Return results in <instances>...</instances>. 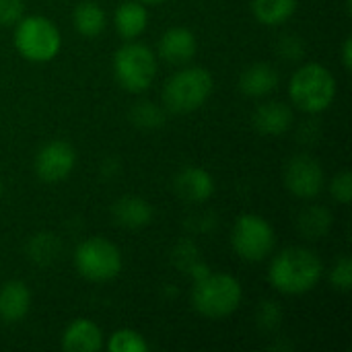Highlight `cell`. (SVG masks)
I'll use <instances>...</instances> for the list:
<instances>
[{
    "instance_id": "11",
    "label": "cell",
    "mask_w": 352,
    "mask_h": 352,
    "mask_svg": "<svg viewBox=\"0 0 352 352\" xmlns=\"http://www.w3.org/2000/svg\"><path fill=\"white\" fill-rule=\"evenodd\" d=\"M173 190L177 192L182 200L200 204V202H206L214 194V179L204 167L190 165V167H184L175 175Z\"/></svg>"
},
{
    "instance_id": "24",
    "label": "cell",
    "mask_w": 352,
    "mask_h": 352,
    "mask_svg": "<svg viewBox=\"0 0 352 352\" xmlns=\"http://www.w3.org/2000/svg\"><path fill=\"white\" fill-rule=\"evenodd\" d=\"M130 120L134 126L142 128V130H155L161 128L165 122V113L159 105H155L153 101H142L136 103L130 111Z\"/></svg>"
},
{
    "instance_id": "20",
    "label": "cell",
    "mask_w": 352,
    "mask_h": 352,
    "mask_svg": "<svg viewBox=\"0 0 352 352\" xmlns=\"http://www.w3.org/2000/svg\"><path fill=\"white\" fill-rule=\"evenodd\" d=\"M297 4L299 0H252V10L262 25L278 27L295 14Z\"/></svg>"
},
{
    "instance_id": "2",
    "label": "cell",
    "mask_w": 352,
    "mask_h": 352,
    "mask_svg": "<svg viewBox=\"0 0 352 352\" xmlns=\"http://www.w3.org/2000/svg\"><path fill=\"white\" fill-rule=\"evenodd\" d=\"M243 299L241 283L227 272L204 274L196 278L192 291L194 309L206 320H225L237 311Z\"/></svg>"
},
{
    "instance_id": "26",
    "label": "cell",
    "mask_w": 352,
    "mask_h": 352,
    "mask_svg": "<svg viewBox=\"0 0 352 352\" xmlns=\"http://www.w3.org/2000/svg\"><path fill=\"white\" fill-rule=\"evenodd\" d=\"M330 196L338 204H351L352 200V177L349 169H342L336 173L330 182Z\"/></svg>"
},
{
    "instance_id": "21",
    "label": "cell",
    "mask_w": 352,
    "mask_h": 352,
    "mask_svg": "<svg viewBox=\"0 0 352 352\" xmlns=\"http://www.w3.org/2000/svg\"><path fill=\"white\" fill-rule=\"evenodd\" d=\"M72 21H74V27L76 31L82 35V37H97L103 33L105 29V10L97 4V2H91V0H85V2H78L74 12H72Z\"/></svg>"
},
{
    "instance_id": "28",
    "label": "cell",
    "mask_w": 352,
    "mask_h": 352,
    "mask_svg": "<svg viewBox=\"0 0 352 352\" xmlns=\"http://www.w3.org/2000/svg\"><path fill=\"white\" fill-rule=\"evenodd\" d=\"M280 318H283L280 307L274 301H264V305L258 311V324L264 330H274L280 324Z\"/></svg>"
},
{
    "instance_id": "1",
    "label": "cell",
    "mask_w": 352,
    "mask_h": 352,
    "mask_svg": "<svg viewBox=\"0 0 352 352\" xmlns=\"http://www.w3.org/2000/svg\"><path fill=\"white\" fill-rule=\"evenodd\" d=\"M324 276V264L314 250L307 248H287L274 256L268 283L283 295H305L314 291Z\"/></svg>"
},
{
    "instance_id": "25",
    "label": "cell",
    "mask_w": 352,
    "mask_h": 352,
    "mask_svg": "<svg viewBox=\"0 0 352 352\" xmlns=\"http://www.w3.org/2000/svg\"><path fill=\"white\" fill-rule=\"evenodd\" d=\"M330 285L340 291L349 293L352 289V260L349 256H342L330 270Z\"/></svg>"
},
{
    "instance_id": "19",
    "label": "cell",
    "mask_w": 352,
    "mask_h": 352,
    "mask_svg": "<svg viewBox=\"0 0 352 352\" xmlns=\"http://www.w3.org/2000/svg\"><path fill=\"white\" fill-rule=\"evenodd\" d=\"M297 229L309 241L322 239L332 229V212L320 204L307 206V208H303V212L297 219Z\"/></svg>"
},
{
    "instance_id": "16",
    "label": "cell",
    "mask_w": 352,
    "mask_h": 352,
    "mask_svg": "<svg viewBox=\"0 0 352 352\" xmlns=\"http://www.w3.org/2000/svg\"><path fill=\"white\" fill-rule=\"evenodd\" d=\"M280 82V76L272 64L256 62L248 66L239 76V91L245 97H266L272 91H276Z\"/></svg>"
},
{
    "instance_id": "17",
    "label": "cell",
    "mask_w": 352,
    "mask_h": 352,
    "mask_svg": "<svg viewBox=\"0 0 352 352\" xmlns=\"http://www.w3.org/2000/svg\"><path fill=\"white\" fill-rule=\"evenodd\" d=\"M153 214H155L153 206L148 204V200L140 196L118 198L111 206V217L116 225L124 229H142L153 221Z\"/></svg>"
},
{
    "instance_id": "6",
    "label": "cell",
    "mask_w": 352,
    "mask_h": 352,
    "mask_svg": "<svg viewBox=\"0 0 352 352\" xmlns=\"http://www.w3.org/2000/svg\"><path fill=\"white\" fill-rule=\"evenodd\" d=\"M113 76L128 93L146 91L157 76V56L138 41H126L113 56Z\"/></svg>"
},
{
    "instance_id": "22",
    "label": "cell",
    "mask_w": 352,
    "mask_h": 352,
    "mask_svg": "<svg viewBox=\"0 0 352 352\" xmlns=\"http://www.w3.org/2000/svg\"><path fill=\"white\" fill-rule=\"evenodd\" d=\"M60 239L54 233H37L31 237L29 245H27V254L29 258L39 264V266H47L52 264L58 256H60Z\"/></svg>"
},
{
    "instance_id": "14",
    "label": "cell",
    "mask_w": 352,
    "mask_h": 352,
    "mask_svg": "<svg viewBox=\"0 0 352 352\" xmlns=\"http://www.w3.org/2000/svg\"><path fill=\"white\" fill-rule=\"evenodd\" d=\"M31 309V291L23 280H8L0 287V320L19 324Z\"/></svg>"
},
{
    "instance_id": "10",
    "label": "cell",
    "mask_w": 352,
    "mask_h": 352,
    "mask_svg": "<svg viewBox=\"0 0 352 352\" xmlns=\"http://www.w3.org/2000/svg\"><path fill=\"white\" fill-rule=\"evenodd\" d=\"M74 165H76V151L72 148V144L64 140L45 142L37 151L33 161V169L37 177L45 184H58L66 179L72 173Z\"/></svg>"
},
{
    "instance_id": "30",
    "label": "cell",
    "mask_w": 352,
    "mask_h": 352,
    "mask_svg": "<svg viewBox=\"0 0 352 352\" xmlns=\"http://www.w3.org/2000/svg\"><path fill=\"white\" fill-rule=\"evenodd\" d=\"M342 66L344 70H351L352 68V39L346 37L344 43H342Z\"/></svg>"
},
{
    "instance_id": "8",
    "label": "cell",
    "mask_w": 352,
    "mask_h": 352,
    "mask_svg": "<svg viewBox=\"0 0 352 352\" xmlns=\"http://www.w3.org/2000/svg\"><path fill=\"white\" fill-rule=\"evenodd\" d=\"M276 245L274 227L260 214L245 212L241 214L231 231V248L245 262L266 260Z\"/></svg>"
},
{
    "instance_id": "32",
    "label": "cell",
    "mask_w": 352,
    "mask_h": 352,
    "mask_svg": "<svg viewBox=\"0 0 352 352\" xmlns=\"http://www.w3.org/2000/svg\"><path fill=\"white\" fill-rule=\"evenodd\" d=\"M0 196H2V182H0Z\"/></svg>"
},
{
    "instance_id": "27",
    "label": "cell",
    "mask_w": 352,
    "mask_h": 352,
    "mask_svg": "<svg viewBox=\"0 0 352 352\" xmlns=\"http://www.w3.org/2000/svg\"><path fill=\"white\" fill-rule=\"evenodd\" d=\"M25 16L23 0H0V27H14Z\"/></svg>"
},
{
    "instance_id": "4",
    "label": "cell",
    "mask_w": 352,
    "mask_h": 352,
    "mask_svg": "<svg viewBox=\"0 0 352 352\" xmlns=\"http://www.w3.org/2000/svg\"><path fill=\"white\" fill-rule=\"evenodd\" d=\"M212 74L202 66H186L171 74L163 87V103L173 113H192L212 95Z\"/></svg>"
},
{
    "instance_id": "15",
    "label": "cell",
    "mask_w": 352,
    "mask_h": 352,
    "mask_svg": "<svg viewBox=\"0 0 352 352\" xmlns=\"http://www.w3.org/2000/svg\"><path fill=\"white\" fill-rule=\"evenodd\" d=\"M252 124L264 136H283L293 126V109L283 101L262 103L254 111Z\"/></svg>"
},
{
    "instance_id": "23",
    "label": "cell",
    "mask_w": 352,
    "mask_h": 352,
    "mask_svg": "<svg viewBox=\"0 0 352 352\" xmlns=\"http://www.w3.org/2000/svg\"><path fill=\"white\" fill-rule=\"evenodd\" d=\"M148 342L144 336L132 328H122L116 330L109 340H107V351L109 352H148Z\"/></svg>"
},
{
    "instance_id": "29",
    "label": "cell",
    "mask_w": 352,
    "mask_h": 352,
    "mask_svg": "<svg viewBox=\"0 0 352 352\" xmlns=\"http://www.w3.org/2000/svg\"><path fill=\"white\" fill-rule=\"evenodd\" d=\"M278 52L287 60H299L305 54V43L297 35H285L278 43Z\"/></svg>"
},
{
    "instance_id": "3",
    "label": "cell",
    "mask_w": 352,
    "mask_h": 352,
    "mask_svg": "<svg viewBox=\"0 0 352 352\" xmlns=\"http://www.w3.org/2000/svg\"><path fill=\"white\" fill-rule=\"evenodd\" d=\"M289 97L305 113H322L336 99V78L320 62L303 64L289 82Z\"/></svg>"
},
{
    "instance_id": "12",
    "label": "cell",
    "mask_w": 352,
    "mask_h": 352,
    "mask_svg": "<svg viewBox=\"0 0 352 352\" xmlns=\"http://www.w3.org/2000/svg\"><path fill=\"white\" fill-rule=\"evenodd\" d=\"M196 50H198L196 35L186 27H171L159 39V56L167 64L184 66L196 56Z\"/></svg>"
},
{
    "instance_id": "13",
    "label": "cell",
    "mask_w": 352,
    "mask_h": 352,
    "mask_svg": "<svg viewBox=\"0 0 352 352\" xmlns=\"http://www.w3.org/2000/svg\"><path fill=\"white\" fill-rule=\"evenodd\" d=\"M103 344L101 328L87 318L70 322L62 334V349L68 352H99Z\"/></svg>"
},
{
    "instance_id": "7",
    "label": "cell",
    "mask_w": 352,
    "mask_h": 352,
    "mask_svg": "<svg viewBox=\"0 0 352 352\" xmlns=\"http://www.w3.org/2000/svg\"><path fill=\"white\" fill-rule=\"evenodd\" d=\"M74 266L85 280L107 283L113 280L124 266L122 252L105 237H89L74 250Z\"/></svg>"
},
{
    "instance_id": "18",
    "label": "cell",
    "mask_w": 352,
    "mask_h": 352,
    "mask_svg": "<svg viewBox=\"0 0 352 352\" xmlns=\"http://www.w3.org/2000/svg\"><path fill=\"white\" fill-rule=\"evenodd\" d=\"M148 25V10L138 0L122 2L113 12V27L122 39H136L144 33Z\"/></svg>"
},
{
    "instance_id": "31",
    "label": "cell",
    "mask_w": 352,
    "mask_h": 352,
    "mask_svg": "<svg viewBox=\"0 0 352 352\" xmlns=\"http://www.w3.org/2000/svg\"><path fill=\"white\" fill-rule=\"evenodd\" d=\"M142 4H159V2H165V0H138Z\"/></svg>"
},
{
    "instance_id": "9",
    "label": "cell",
    "mask_w": 352,
    "mask_h": 352,
    "mask_svg": "<svg viewBox=\"0 0 352 352\" xmlns=\"http://www.w3.org/2000/svg\"><path fill=\"white\" fill-rule=\"evenodd\" d=\"M326 173L322 163L311 155H295L285 167V186L299 200H314L322 194Z\"/></svg>"
},
{
    "instance_id": "5",
    "label": "cell",
    "mask_w": 352,
    "mask_h": 352,
    "mask_svg": "<svg viewBox=\"0 0 352 352\" xmlns=\"http://www.w3.org/2000/svg\"><path fill=\"white\" fill-rule=\"evenodd\" d=\"M16 52L35 64H43L54 60L60 54L62 47V33L56 27L54 21L41 14H31L23 16L14 25V35H12Z\"/></svg>"
}]
</instances>
